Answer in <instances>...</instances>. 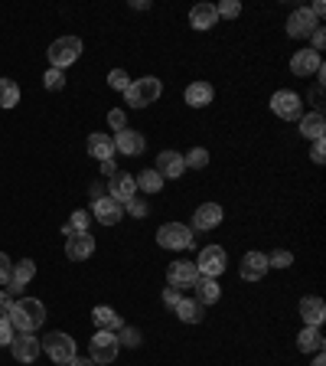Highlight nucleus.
Wrapping results in <instances>:
<instances>
[{"mask_svg": "<svg viewBox=\"0 0 326 366\" xmlns=\"http://www.w3.org/2000/svg\"><path fill=\"white\" fill-rule=\"evenodd\" d=\"M179 301H183V294H179L177 288H163V304H167L170 311H177Z\"/></svg>", "mask_w": 326, "mask_h": 366, "instance_id": "obj_44", "label": "nucleus"}, {"mask_svg": "<svg viewBox=\"0 0 326 366\" xmlns=\"http://www.w3.org/2000/svg\"><path fill=\"white\" fill-rule=\"evenodd\" d=\"M10 304H13V294H10L7 288H0V318H7Z\"/></svg>", "mask_w": 326, "mask_h": 366, "instance_id": "obj_46", "label": "nucleus"}, {"mask_svg": "<svg viewBox=\"0 0 326 366\" xmlns=\"http://www.w3.org/2000/svg\"><path fill=\"white\" fill-rule=\"evenodd\" d=\"M65 255H69L72 262H85V259H92V255H95V235H88V233L65 235Z\"/></svg>", "mask_w": 326, "mask_h": 366, "instance_id": "obj_12", "label": "nucleus"}, {"mask_svg": "<svg viewBox=\"0 0 326 366\" xmlns=\"http://www.w3.org/2000/svg\"><path fill=\"white\" fill-rule=\"evenodd\" d=\"M196 268H199V275H205V278H219V275L229 268L225 249L222 245H205L203 252H199V259H196Z\"/></svg>", "mask_w": 326, "mask_h": 366, "instance_id": "obj_7", "label": "nucleus"}, {"mask_svg": "<svg viewBox=\"0 0 326 366\" xmlns=\"http://www.w3.org/2000/svg\"><path fill=\"white\" fill-rule=\"evenodd\" d=\"M108 124L114 128V134L124 131V128H128V115H124V108H111V112H108Z\"/></svg>", "mask_w": 326, "mask_h": 366, "instance_id": "obj_40", "label": "nucleus"}, {"mask_svg": "<svg viewBox=\"0 0 326 366\" xmlns=\"http://www.w3.org/2000/svg\"><path fill=\"white\" fill-rule=\"evenodd\" d=\"M88 197H92V203L104 200V197H108V183H102V180H95L92 187H88Z\"/></svg>", "mask_w": 326, "mask_h": 366, "instance_id": "obj_42", "label": "nucleus"}, {"mask_svg": "<svg viewBox=\"0 0 326 366\" xmlns=\"http://www.w3.org/2000/svg\"><path fill=\"white\" fill-rule=\"evenodd\" d=\"M326 344V337L320 334V327H304L297 337V350H304V353H320Z\"/></svg>", "mask_w": 326, "mask_h": 366, "instance_id": "obj_29", "label": "nucleus"}, {"mask_svg": "<svg viewBox=\"0 0 326 366\" xmlns=\"http://www.w3.org/2000/svg\"><path fill=\"white\" fill-rule=\"evenodd\" d=\"M290 265H294V255L287 249H278V252L268 255V268H290Z\"/></svg>", "mask_w": 326, "mask_h": 366, "instance_id": "obj_36", "label": "nucleus"}, {"mask_svg": "<svg viewBox=\"0 0 326 366\" xmlns=\"http://www.w3.org/2000/svg\"><path fill=\"white\" fill-rule=\"evenodd\" d=\"M310 366H326V360H323V350H320V353H317V360H313V363H310Z\"/></svg>", "mask_w": 326, "mask_h": 366, "instance_id": "obj_52", "label": "nucleus"}, {"mask_svg": "<svg viewBox=\"0 0 326 366\" xmlns=\"http://www.w3.org/2000/svg\"><path fill=\"white\" fill-rule=\"evenodd\" d=\"M310 98H313V105H317V112H323V85H317Z\"/></svg>", "mask_w": 326, "mask_h": 366, "instance_id": "obj_49", "label": "nucleus"}, {"mask_svg": "<svg viewBox=\"0 0 326 366\" xmlns=\"http://www.w3.org/2000/svg\"><path fill=\"white\" fill-rule=\"evenodd\" d=\"M111 141H114V150H121L124 157H140V154H144V148H147L144 134H140V131H130V128L118 131Z\"/></svg>", "mask_w": 326, "mask_h": 366, "instance_id": "obj_15", "label": "nucleus"}, {"mask_svg": "<svg viewBox=\"0 0 326 366\" xmlns=\"http://www.w3.org/2000/svg\"><path fill=\"white\" fill-rule=\"evenodd\" d=\"M268 272V255L264 252H245L242 255V265H238V275L245 282H261Z\"/></svg>", "mask_w": 326, "mask_h": 366, "instance_id": "obj_16", "label": "nucleus"}, {"mask_svg": "<svg viewBox=\"0 0 326 366\" xmlns=\"http://www.w3.org/2000/svg\"><path fill=\"white\" fill-rule=\"evenodd\" d=\"M320 69H323V59H320V53H313V49H300V53L290 56V72L297 75V79H310V75H317Z\"/></svg>", "mask_w": 326, "mask_h": 366, "instance_id": "obj_11", "label": "nucleus"}, {"mask_svg": "<svg viewBox=\"0 0 326 366\" xmlns=\"http://www.w3.org/2000/svg\"><path fill=\"white\" fill-rule=\"evenodd\" d=\"M196 301H199V304H215V301L222 298V288H219V282H215V278H205V275H199V278H196Z\"/></svg>", "mask_w": 326, "mask_h": 366, "instance_id": "obj_25", "label": "nucleus"}, {"mask_svg": "<svg viewBox=\"0 0 326 366\" xmlns=\"http://www.w3.org/2000/svg\"><path fill=\"white\" fill-rule=\"evenodd\" d=\"M85 148H88V157L95 160H111L114 157V141L108 138V134H88V141H85Z\"/></svg>", "mask_w": 326, "mask_h": 366, "instance_id": "obj_22", "label": "nucleus"}, {"mask_svg": "<svg viewBox=\"0 0 326 366\" xmlns=\"http://www.w3.org/2000/svg\"><path fill=\"white\" fill-rule=\"evenodd\" d=\"M43 85H46L49 92H62V89H65V72H62V69L49 66L46 72H43Z\"/></svg>", "mask_w": 326, "mask_h": 366, "instance_id": "obj_33", "label": "nucleus"}, {"mask_svg": "<svg viewBox=\"0 0 326 366\" xmlns=\"http://www.w3.org/2000/svg\"><path fill=\"white\" fill-rule=\"evenodd\" d=\"M271 112L284 118V122H300L304 118V98L290 89H280V92L271 95Z\"/></svg>", "mask_w": 326, "mask_h": 366, "instance_id": "obj_5", "label": "nucleus"}, {"mask_svg": "<svg viewBox=\"0 0 326 366\" xmlns=\"http://www.w3.org/2000/svg\"><path fill=\"white\" fill-rule=\"evenodd\" d=\"M118 350H121V340H118V334H111V330H98L92 337V350H88V360H92L95 366H108L118 360Z\"/></svg>", "mask_w": 326, "mask_h": 366, "instance_id": "obj_3", "label": "nucleus"}, {"mask_svg": "<svg viewBox=\"0 0 326 366\" xmlns=\"http://www.w3.org/2000/svg\"><path fill=\"white\" fill-rule=\"evenodd\" d=\"M310 39H313V53H323V43H326L323 27H317V30H313V37H310Z\"/></svg>", "mask_w": 326, "mask_h": 366, "instance_id": "obj_47", "label": "nucleus"}, {"mask_svg": "<svg viewBox=\"0 0 326 366\" xmlns=\"http://www.w3.org/2000/svg\"><path fill=\"white\" fill-rule=\"evenodd\" d=\"M108 197L118 200V203H128V200L137 197V183H134V177L130 174H124V170H118L111 180H108Z\"/></svg>", "mask_w": 326, "mask_h": 366, "instance_id": "obj_14", "label": "nucleus"}, {"mask_svg": "<svg viewBox=\"0 0 326 366\" xmlns=\"http://www.w3.org/2000/svg\"><path fill=\"white\" fill-rule=\"evenodd\" d=\"M46 357L53 360V363H69V360L75 357V340L69 337V334H62V330H53V334H46Z\"/></svg>", "mask_w": 326, "mask_h": 366, "instance_id": "obj_9", "label": "nucleus"}, {"mask_svg": "<svg viewBox=\"0 0 326 366\" xmlns=\"http://www.w3.org/2000/svg\"><path fill=\"white\" fill-rule=\"evenodd\" d=\"M59 366H69V363H59Z\"/></svg>", "mask_w": 326, "mask_h": 366, "instance_id": "obj_53", "label": "nucleus"}, {"mask_svg": "<svg viewBox=\"0 0 326 366\" xmlns=\"http://www.w3.org/2000/svg\"><path fill=\"white\" fill-rule=\"evenodd\" d=\"M108 85H111L114 92H128V85H130V75L124 72V69H111V72H108Z\"/></svg>", "mask_w": 326, "mask_h": 366, "instance_id": "obj_35", "label": "nucleus"}, {"mask_svg": "<svg viewBox=\"0 0 326 366\" xmlns=\"http://www.w3.org/2000/svg\"><path fill=\"white\" fill-rule=\"evenodd\" d=\"M7 324L17 334H33V330H39L43 324H46V304L39 298H20L10 304L7 311Z\"/></svg>", "mask_w": 326, "mask_h": 366, "instance_id": "obj_1", "label": "nucleus"}, {"mask_svg": "<svg viewBox=\"0 0 326 366\" xmlns=\"http://www.w3.org/2000/svg\"><path fill=\"white\" fill-rule=\"evenodd\" d=\"M13 334H17V330H13V327L7 324V318H0V347H10Z\"/></svg>", "mask_w": 326, "mask_h": 366, "instance_id": "obj_43", "label": "nucleus"}, {"mask_svg": "<svg viewBox=\"0 0 326 366\" xmlns=\"http://www.w3.org/2000/svg\"><path fill=\"white\" fill-rule=\"evenodd\" d=\"M300 318H304V327H320L323 318H326L323 298H304L300 301Z\"/></svg>", "mask_w": 326, "mask_h": 366, "instance_id": "obj_21", "label": "nucleus"}, {"mask_svg": "<svg viewBox=\"0 0 326 366\" xmlns=\"http://www.w3.org/2000/svg\"><path fill=\"white\" fill-rule=\"evenodd\" d=\"M10 353H13L17 363H36L39 353H43V340H39L36 334H13Z\"/></svg>", "mask_w": 326, "mask_h": 366, "instance_id": "obj_8", "label": "nucleus"}, {"mask_svg": "<svg viewBox=\"0 0 326 366\" xmlns=\"http://www.w3.org/2000/svg\"><path fill=\"white\" fill-rule=\"evenodd\" d=\"M177 318L183 320V324H203V318H205V304H199L196 298H183L177 304Z\"/></svg>", "mask_w": 326, "mask_h": 366, "instance_id": "obj_28", "label": "nucleus"}, {"mask_svg": "<svg viewBox=\"0 0 326 366\" xmlns=\"http://www.w3.org/2000/svg\"><path fill=\"white\" fill-rule=\"evenodd\" d=\"M20 105V85L13 79H0V108H17Z\"/></svg>", "mask_w": 326, "mask_h": 366, "instance_id": "obj_31", "label": "nucleus"}, {"mask_svg": "<svg viewBox=\"0 0 326 366\" xmlns=\"http://www.w3.org/2000/svg\"><path fill=\"white\" fill-rule=\"evenodd\" d=\"M219 13H215V4H196L189 10V27L193 30H212Z\"/></svg>", "mask_w": 326, "mask_h": 366, "instance_id": "obj_24", "label": "nucleus"}, {"mask_svg": "<svg viewBox=\"0 0 326 366\" xmlns=\"http://www.w3.org/2000/svg\"><path fill=\"white\" fill-rule=\"evenodd\" d=\"M69 366H95V363H92L88 357H79V353H75V357L69 360Z\"/></svg>", "mask_w": 326, "mask_h": 366, "instance_id": "obj_50", "label": "nucleus"}, {"mask_svg": "<svg viewBox=\"0 0 326 366\" xmlns=\"http://www.w3.org/2000/svg\"><path fill=\"white\" fill-rule=\"evenodd\" d=\"M300 134H304V138H310V141H320V138L326 134V118H323V112L304 115V118H300Z\"/></svg>", "mask_w": 326, "mask_h": 366, "instance_id": "obj_27", "label": "nucleus"}, {"mask_svg": "<svg viewBox=\"0 0 326 366\" xmlns=\"http://www.w3.org/2000/svg\"><path fill=\"white\" fill-rule=\"evenodd\" d=\"M121 216H124V207L118 200L104 197V200H98V203H92V219H98L102 226H118Z\"/></svg>", "mask_w": 326, "mask_h": 366, "instance_id": "obj_17", "label": "nucleus"}, {"mask_svg": "<svg viewBox=\"0 0 326 366\" xmlns=\"http://www.w3.org/2000/svg\"><path fill=\"white\" fill-rule=\"evenodd\" d=\"M310 13H313V17H323V13H326V4H323V0H317V4H313V7H310Z\"/></svg>", "mask_w": 326, "mask_h": 366, "instance_id": "obj_51", "label": "nucleus"}, {"mask_svg": "<svg viewBox=\"0 0 326 366\" xmlns=\"http://www.w3.org/2000/svg\"><path fill=\"white\" fill-rule=\"evenodd\" d=\"M215 13H219V17H225V20H235L238 13H242V4H238V0H222V4L215 7Z\"/></svg>", "mask_w": 326, "mask_h": 366, "instance_id": "obj_38", "label": "nucleus"}, {"mask_svg": "<svg viewBox=\"0 0 326 366\" xmlns=\"http://www.w3.org/2000/svg\"><path fill=\"white\" fill-rule=\"evenodd\" d=\"M79 56H82V39L79 37H59V39H53V46H49V63H53V69L72 66Z\"/></svg>", "mask_w": 326, "mask_h": 366, "instance_id": "obj_6", "label": "nucleus"}, {"mask_svg": "<svg viewBox=\"0 0 326 366\" xmlns=\"http://www.w3.org/2000/svg\"><path fill=\"white\" fill-rule=\"evenodd\" d=\"M310 157H313V164H323V160H326V138L313 141V150H310Z\"/></svg>", "mask_w": 326, "mask_h": 366, "instance_id": "obj_45", "label": "nucleus"}, {"mask_svg": "<svg viewBox=\"0 0 326 366\" xmlns=\"http://www.w3.org/2000/svg\"><path fill=\"white\" fill-rule=\"evenodd\" d=\"M196 278H199V268H196V262H173L167 268V282H170V288H177V292H183V288H193Z\"/></svg>", "mask_w": 326, "mask_h": 366, "instance_id": "obj_13", "label": "nucleus"}, {"mask_svg": "<svg viewBox=\"0 0 326 366\" xmlns=\"http://www.w3.org/2000/svg\"><path fill=\"white\" fill-rule=\"evenodd\" d=\"M183 170H186L183 154H177V150H160L157 154V174L163 180H179L183 177Z\"/></svg>", "mask_w": 326, "mask_h": 366, "instance_id": "obj_18", "label": "nucleus"}, {"mask_svg": "<svg viewBox=\"0 0 326 366\" xmlns=\"http://www.w3.org/2000/svg\"><path fill=\"white\" fill-rule=\"evenodd\" d=\"M33 278H36V262L33 259H20V262H13V275H10V282H7V292L20 294V288L29 285Z\"/></svg>", "mask_w": 326, "mask_h": 366, "instance_id": "obj_19", "label": "nucleus"}, {"mask_svg": "<svg viewBox=\"0 0 326 366\" xmlns=\"http://www.w3.org/2000/svg\"><path fill=\"white\" fill-rule=\"evenodd\" d=\"M88 223H92V213H88V209H75L72 219L65 223L62 233H65V235H72V233H88Z\"/></svg>", "mask_w": 326, "mask_h": 366, "instance_id": "obj_32", "label": "nucleus"}, {"mask_svg": "<svg viewBox=\"0 0 326 366\" xmlns=\"http://www.w3.org/2000/svg\"><path fill=\"white\" fill-rule=\"evenodd\" d=\"M114 174H118V164H114V160H102V177L111 180Z\"/></svg>", "mask_w": 326, "mask_h": 366, "instance_id": "obj_48", "label": "nucleus"}, {"mask_svg": "<svg viewBox=\"0 0 326 366\" xmlns=\"http://www.w3.org/2000/svg\"><path fill=\"white\" fill-rule=\"evenodd\" d=\"M10 275H13V262H10L7 252H0V285H7Z\"/></svg>", "mask_w": 326, "mask_h": 366, "instance_id": "obj_41", "label": "nucleus"}, {"mask_svg": "<svg viewBox=\"0 0 326 366\" xmlns=\"http://www.w3.org/2000/svg\"><path fill=\"white\" fill-rule=\"evenodd\" d=\"M320 27V20L310 13L307 7H300V10H294L287 17V33L294 39H307V37H313V30Z\"/></svg>", "mask_w": 326, "mask_h": 366, "instance_id": "obj_10", "label": "nucleus"}, {"mask_svg": "<svg viewBox=\"0 0 326 366\" xmlns=\"http://www.w3.org/2000/svg\"><path fill=\"white\" fill-rule=\"evenodd\" d=\"M163 95V82H160L157 75H144V79H137V82L128 85V92H124V102L134 105V108H147V105H154Z\"/></svg>", "mask_w": 326, "mask_h": 366, "instance_id": "obj_2", "label": "nucleus"}, {"mask_svg": "<svg viewBox=\"0 0 326 366\" xmlns=\"http://www.w3.org/2000/svg\"><path fill=\"white\" fill-rule=\"evenodd\" d=\"M157 245L170 249V252H183V249L193 245V229L183 223H163L157 229Z\"/></svg>", "mask_w": 326, "mask_h": 366, "instance_id": "obj_4", "label": "nucleus"}, {"mask_svg": "<svg viewBox=\"0 0 326 366\" xmlns=\"http://www.w3.org/2000/svg\"><path fill=\"white\" fill-rule=\"evenodd\" d=\"M92 320H95V327L98 330H121L124 327V320H121V314L114 308H108V304H98V308L92 311Z\"/></svg>", "mask_w": 326, "mask_h": 366, "instance_id": "obj_23", "label": "nucleus"}, {"mask_svg": "<svg viewBox=\"0 0 326 366\" xmlns=\"http://www.w3.org/2000/svg\"><path fill=\"white\" fill-rule=\"evenodd\" d=\"M183 164H186L189 170H203L205 164H209V150H205V148H193L189 154H183Z\"/></svg>", "mask_w": 326, "mask_h": 366, "instance_id": "obj_34", "label": "nucleus"}, {"mask_svg": "<svg viewBox=\"0 0 326 366\" xmlns=\"http://www.w3.org/2000/svg\"><path fill=\"white\" fill-rule=\"evenodd\" d=\"M215 98V89L209 82H193L186 89V105L189 108H205V105H212Z\"/></svg>", "mask_w": 326, "mask_h": 366, "instance_id": "obj_26", "label": "nucleus"}, {"mask_svg": "<svg viewBox=\"0 0 326 366\" xmlns=\"http://www.w3.org/2000/svg\"><path fill=\"white\" fill-rule=\"evenodd\" d=\"M124 207H128V213H130V216H134V219H144V216H147V200H144V197L128 200Z\"/></svg>", "mask_w": 326, "mask_h": 366, "instance_id": "obj_39", "label": "nucleus"}, {"mask_svg": "<svg viewBox=\"0 0 326 366\" xmlns=\"http://www.w3.org/2000/svg\"><path fill=\"white\" fill-rule=\"evenodd\" d=\"M134 183H137V190H144V193H160V190H163V177H160L157 170H140L137 177H134Z\"/></svg>", "mask_w": 326, "mask_h": 366, "instance_id": "obj_30", "label": "nucleus"}, {"mask_svg": "<svg viewBox=\"0 0 326 366\" xmlns=\"http://www.w3.org/2000/svg\"><path fill=\"white\" fill-rule=\"evenodd\" d=\"M118 340H121L124 347L134 350V347H140V330H137V327H128V324H124V327L118 330Z\"/></svg>", "mask_w": 326, "mask_h": 366, "instance_id": "obj_37", "label": "nucleus"}, {"mask_svg": "<svg viewBox=\"0 0 326 366\" xmlns=\"http://www.w3.org/2000/svg\"><path fill=\"white\" fill-rule=\"evenodd\" d=\"M222 207L219 203H203V207L193 213V226L189 229H199V233H205V229H215V226L222 223Z\"/></svg>", "mask_w": 326, "mask_h": 366, "instance_id": "obj_20", "label": "nucleus"}]
</instances>
